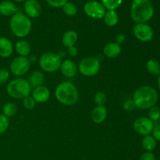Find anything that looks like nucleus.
I'll list each match as a JSON object with an SVG mask.
<instances>
[{"instance_id":"nucleus-1","label":"nucleus","mask_w":160,"mask_h":160,"mask_svg":"<svg viewBox=\"0 0 160 160\" xmlns=\"http://www.w3.org/2000/svg\"><path fill=\"white\" fill-rule=\"evenodd\" d=\"M132 99L136 108L140 109H149L156 105L159 99V95L157 91L153 87L143 85L134 91Z\"/></svg>"},{"instance_id":"nucleus-2","label":"nucleus","mask_w":160,"mask_h":160,"mask_svg":"<svg viewBox=\"0 0 160 160\" xmlns=\"http://www.w3.org/2000/svg\"><path fill=\"white\" fill-rule=\"evenodd\" d=\"M155 9L150 0H133L131 17L136 23H147L154 16Z\"/></svg>"},{"instance_id":"nucleus-3","label":"nucleus","mask_w":160,"mask_h":160,"mask_svg":"<svg viewBox=\"0 0 160 160\" xmlns=\"http://www.w3.org/2000/svg\"><path fill=\"white\" fill-rule=\"evenodd\" d=\"M55 96L59 102L67 106H73L79 99L78 88L70 81L59 83L55 90Z\"/></svg>"},{"instance_id":"nucleus-4","label":"nucleus","mask_w":160,"mask_h":160,"mask_svg":"<svg viewBox=\"0 0 160 160\" xmlns=\"http://www.w3.org/2000/svg\"><path fill=\"white\" fill-rule=\"evenodd\" d=\"M9 28L16 37L23 38L27 37L31 32L32 22L28 16L23 12H18L11 17L9 20Z\"/></svg>"},{"instance_id":"nucleus-5","label":"nucleus","mask_w":160,"mask_h":160,"mask_svg":"<svg viewBox=\"0 0 160 160\" xmlns=\"http://www.w3.org/2000/svg\"><path fill=\"white\" fill-rule=\"evenodd\" d=\"M8 95L16 99H23L31 93V87L28 80L23 78H16L8 84L6 87Z\"/></svg>"},{"instance_id":"nucleus-6","label":"nucleus","mask_w":160,"mask_h":160,"mask_svg":"<svg viewBox=\"0 0 160 160\" xmlns=\"http://www.w3.org/2000/svg\"><path fill=\"white\" fill-rule=\"evenodd\" d=\"M62 58L55 52H45L39 58V66L43 71L54 73L60 69Z\"/></svg>"},{"instance_id":"nucleus-7","label":"nucleus","mask_w":160,"mask_h":160,"mask_svg":"<svg viewBox=\"0 0 160 160\" xmlns=\"http://www.w3.org/2000/svg\"><path fill=\"white\" fill-rule=\"evenodd\" d=\"M101 68L98 59L95 57H85L81 60L78 69L84 77H94L97 75Z\"/></svg>"},{"instance_id":"nucleus-8","label":"nucleus","mask_w":160,"mask_h":160,"mask_svg":"<svg viewBox=\"0 0 160 160\" xmlns=\"http://www.w3.org/2000/svg\"><path fill=\"white\" fill-rule=\"evenodd\" d=\"M31 62L27 57L17 56L14 58L9 65V70L13 75L17 77L26 74L30 70Z\"/></svg>"},{"instance_id":"nucleus-9","label":"nucleus","mask_w":160,"mask_h":160,"mask_svg":"<svg viewBox=\"0 0 160 160\" xmlns=\"http://www.w3.org/2000/svg\"><path fill=\"white\" fill-rule=\"evenodd\" d=\"M133 34L138 40L142 42H150L154 37L152 28L147 23H136L133 28Z\"/></svg>"},{"instance_id":"nucleus-10","label":"nucleus","mask_w":160,"mask_h":160,"mask_svg":"<svg viewBox=\"0 0 160 160\" xmlns=\"http://www.w3.org/2000/svg\"><path fill=\"white\" fill-rule=\"evenodd\" d=\"M84 12L88 17L92 19H102L106 9L101 2L95 0H91L84 4Z\"/></svg>"},{"instance_id":"nucleus-11","label":"nucleus","mask_w":160,"mask_h":160,"mask_svg":"<svg viewBox=\"0 0 160 160\" xmlns=\"http://www.w3.org/2000/svg\"><path fill=\"white\" fill-rule=\"evenodd\" d=\"M154 126V122L146 117H138L133 123L134 131L142 136L150 135L152 133Z\"/></svg>"},{"instance_id":"nucleus-12","label":"nucleus","mask_w":160,"mask_h":160,"mask_svg":"<svg viewBox=\"0 0 160 160\" xmlns=\"http://www.w3.org/2000/svg\"><path fill=\"white\" fill-rule=\"evenodd\" d=\"M23 10L30 19L37 18L42 13V6L37 0H27L24 2Z\"/></svg>"},{"instance_id":"nucleus-13","label":"nucleus","mask_w":160,"mask_h":160,"mask_svg":"<svg viewBox=\"0 0 160 160\" xmlns=\"http://www.w3.org/2000/svg\"><path fill=\"white\" fill-rule=\"evenodd\" d=\"M31 94H32L31 96L36 103H45L50 98V91L48 90V88L44 85L39 86L33 89Z\"/></svg>"},{"instance_id":"nucleus-14","label":"nucleus","mask_w":160,"mask_h":160,"mask_svg":"<svg viewBox=\"0 0 160 160\" xmlns=\"http://www.w3.org/2000/svg\"><path fill=\"white\" fill-rule=\"evenodd\" d=\"M60 70L64 77L67 78H72L76 76L78 72V67L71 59H65L62 61Z\"/></svg>"},{"instance_id":"nucleus-15","label":"nucleus","mask_w":160,"mask_h":160,"mask_svg":"<svg viewBox=\"0 0 160 160\" xmlns=\"http://www.w3.org/2000/svg\"><path fill=\"white\" fill-rule=\"evenodd\" d=\"M107 109L104 106H97L92 109L91 118L94 123L99 124L105 121L107 117Z\"/></svg>"},{"instance_id":"nucleus-16","label":"nucleus","mask_w":160,"mask_h":160,"mask_svg":"<svg viewBox=\"0 0 160 160\" xmlns=\"http://www.w3.org/2000/svg\"><path fill=\"white\" fill-rule=\"evenodd\" d=\"M122 52L121 45L114 42H109L103 48V54L109 59L118 57Z\"/></svg>"},{"instance_id":"nucleus-17","label":"nucleus","mask_w":160,"mask_h":160,"mask_svg":"<svg viewBox=\"0 0 160 160\" xmlns=\"http://www.w3.org/2000/svg\"><path fill=\"white\" fill-rule=\"evenodd\" d=\"M13 52V46L9 38L6 37H0V57L9 58Z\"/></svg>"},{"instance_id":"nucleus-18","label":"nucleus","mask_w":160,"mask_h":160,"mask_svg":"<svg viewBox=\"0 0 160 160\" xmlns=\"http://www.w3.org/2000/svg\"><path fill=\"white\" fill-rule=\"evenodd\" d=\"M18 12V7L12 2L4 0L0 2V13L5 17H12Z\"/></svg>"},{"instance_id":"nucleus-19","label":"nucleus","mask_w":160,"mask_h":160,"mask_svg":"<svg viewBox=\"0 0 160 160\" xmlns=\"http://www.w3.org/2000/svg\"><path fill=\"white\" fill-rule=\"evenodd\" d=\"M78 39V33L73 30H69L67 31L63 34L62 38V45L66 48H70V47L74 46L75 44L77 43Z\"/></svg>"},{"instance_id":"nucleus-20","label":"nucleus","mask_w":160,"mask_h":160,"mask_svg":"<svg viewBox=\"0 0 160 160\" xmlns=\"http://www.w3.org/2000/svg\"><path fill=\"white\" fill-rule=\"evenodd\" d=\"M45 75L42 72L38 71H34L31 73V74L29 76L28 81L31 85V88H35L39 87V86L43 85L45 83Z\"/></svg>"},{"instance_id":"nucleus-21","label":"nucleus","mask_w":160,"mask_h":160,"mask_svg":"<svg viewBox=\"0 0 160 160\" xmlns=\"http://www.w3.org/2000/svg\"><path fill=\"white\" fill-rule=\"evenodd\" d=\"M16 52L20 56L27 57L31 52V47L28 42L25 40H18L14 45Z\"/></svg>"},{"instance_id":"nucleus-22","label":"nucleus","mask_w":160,"mask_h":160,"mask_svg":"<svg viewBox=\"0 0 160 160\" xmlns=\"http://www.w3.org/2000/svg\"><path fill=\"white\" fill-rule=\"evenodd\" d=\"M102 19L106 26L112 28L118 23L119 15L116 10H106Z\"/></svg>"},{"instance_id":"nucleus-23","label":"nucleus","mask_w":160,"mask_h":160,"mask_svg":"<svg viewBox=\"0 0 160 160\" xmlns=\"http://www.w3.org/2000/svg\"><path fill=\"white\" fill-rule=\"evenodd\" d=\"M142 148L145 152H152L157 147V141L150 134V135L144 136L142 142Z\"/></svg>"},{"instance_id":"nucleus-24","label":"nucleus","mask_w":160,"mask_h":160,"mask_svg":"<svg viewBox=\"0 0 160 160\" xmlns=\"http://www.w3.org/2000/svg\"><path fill=\"white\" fill-rule=\"evenodd\" d=\"M146 70L150 74L153 76H159L160 74V62L157 59H150L146 62Z\"/></svg>"},{"instance_id":"nucleus-25","label":"nucleus","mask_w":160,"mask_h":160,"mask_svg":"<svg viewBox=\"0 0 160 160\" xmlns=\"http://www.w3.org/2000/svg\"><path fill=\"white\" fill-rule=\"evenodd\" d=\"M2 112L4 116L6 117L9 118L12 117L17 113V106L14 102H7L6 104L3 105L2 109Z\"/></svg>"},{"instance_id":"nucleus-26","label":"nucleus","mask_w":160,"mask_h":160,"mask_svg":"<svg viewBox=\"0 0 160 160\" xmlns=\"http://www.w3.org/2000/svg\"><path fill=\"white\" fill-rule=\"evenodd\" d=\"M101 3L107 10H116L123 3V0H101Z\"/></svg>"},{"instance_id":"nucleus-27","label":"nucleus","mask_w":160,"mask_h":160,"mask_svg":"<svg viewBox=\"0 0 160 160\" xmlns=\"http://www.w3.org/2000/svg\"><path fill=\"white\" fill-rule=\"evenodd\" d=\"M62 8V12L67 17H73L78 12V7L76 6V5L72 2H67Z\"/></svg>"},{"instance_id":"nucleus-28","label":"nucleus","mask_w":160,"mask_h":160,"mask_svg":"<svg viewBox=\"0 0 160 160\" xmlns=\"http://www.w3.org/2000/svg\"><path fill=\"white\" fill-rule=\"evenodd\" d=\"M148 118L153 122H157L160 120V108L154 106L148 109Z\"/></svg>"},{"instance_id":"nucleus-29","label":"nucleus","mask_w":160,"mask_h":160,"mask_svg":"<svg viewBox=\"0 0 160 160\" xmlns=\"http://www.w3.org/2000/svg\"><path fill=\"white\" fill-rule=\"evenodd\" d=\"M9 127V120L8 117L3 115L2 113L0 114V134H3L8 130Z\"/></svg>"},{"instance_id":"nucleus-30","label":"nucleus","mask_w":160,"mask_h":160,"mask_svg":"<svg viewBox=\"0 0 160 160\" xmlns=\"http://www.w3.org/2000/svg\"><path fill=\"white\" fill-rule=\"evenodd\" d=\"M94 100H95V102L97 106H104L106 102V100H107V97L104 92H98L95 94Z\"/></svg>"},{"instance_id":"nucleus-31","label":"nucleus","mask_w":160,"mask_h":160,"mask_svg":"<svg viewBox=\"0 0 160 160\" xmlns=\"http://www.w3.org/2000/svg\"><path fill=\"white\" fill-rule=\"evenodd\" d=\"M23 106H24L25 109H28V110H31V109H33L34 107H35L36 102L34 101V98H32V96L29 95V96L23 98Z\"/></svg>"},{"instance_id":"nucleus-32","label":"nucleus","mask_w":160,"mask_h":160,"mask_svg":"<svg viewBox=\"0 0 160 160\" xmlns=\"http://www.w3.org/2000/svg\"><path fill=\"white\" fill-rule=\"evenodd\" d=\"M46 2L52 7L60 8L62 7L68 2V0H46Z\"/></svg>"},{"instance_id":"nucleus-33","label":"nucleus","mask_w":160,"mask_h":160,"mask_svg":"<svg viewBox=\"0 0 160 160\" xmlns=\"http://www.w3.org/2000/svg\"><path fill=\"white\" fill-rule=\"evenodd\" d=\"M10 72L6 69H1L0 70V84L6 83L9 79Z\"/></svg>"},{"instance_id":"nucleus-34","label":"nucleus","mask_w":160,"mask_h":160,"mask_svg":"<svg viewBox=\"0 0 160 160\" xmlns=\"http://www.w3.org/2000/svg\"><path fill=\"white\" fill-rule=\"evenodd\" d=\"M123 108L127 111V112H131V111L134 110L136 107L132 98H131V99L126 100V101L123 102Z\"/></svg>"},{"instance_id":"nucleus-35","label":"nucleus","mask_w":160,"mask_h":160,"mask_svg":"<svg viewBox=\"0 0 160 160\" xmlns=\"http://www.w3.org/2000/svg\"><path fill=\"white\" fill-rule=\"evenodd\" d=\"M152 136L156 139L157 142H160V123L159 124L155 125L153 128Z\"/></svg>"},{"instance_id":"nucleus-36","label":"nucleus","mask_w":160,"mask_h":160,"mask_svg":"<svg viewBox=\"0 0 160 160\" xmlns=\"http://www.w3.org/2000/svg\"><path fill=\"white\" fill-rule=\"evenodd\" d=\"M139 160H156V156L151 152H145L141 156Z\"/></svg>"},{"instance_id":"nucleus-37","label":"nucleus","mask_w":160,"mask_h":160,"mask_svg":"<svg viewBox=\"0 0 160 160\" xmlns=\"http://www.w3.org/2000/svg\"><path fill=\"white\" fill-rule=\"evenodd\" d=\"M125 40H126V36L123 33H120V34H117L116 36V43L119 44L120 45H121L122 44L124 43Z\"/></svg>"},{"instance_id":"nucleus-38","label":"nucleus","mask_w":160,"mask_h":160,"mask_svg":"<svg viewBox=\"0 0 160 160\" xmlns=\"http://www.w3.org/2000/svg\"><path fill=\"white\" fill-rule=\"evenodd\" d=\"M67 52H68L69 56L70 57H76L78 54V49L76 46H72L68 48V50H67Z\"/></svg>"},{"instance_id":"nucleus-39","label":"nucleus","mask_w":160,"mask_h":160,"mask_svg":"<svg viewBox=\"0 0 160 160\" xmlns=\"http://www.w3.org/2000/svg\"><path fill=\"white\" fill-rule=\"evenodd\" d=\"M157 84H158V87H159V89L160 91V74L158 76V81H157Z\"/></svg>"},{"instance_id":"nucleus-40","label":"nucleus","mask_w":160,"mask_h":160,"mask_svg":"<svg viewBox=\"0 0 160 160\" xmlns=\"http://www.w3.org/2000/svg\"><path fill=\"white\" fill-rule=\"evenodd\" d=\"M13 1L19 2H25V1H27V0H13Z\"/></svg>"},{"instance_id":"nucleus-41","label":"nucleus","mask_w":160,"mask_h":160,"mask_svg":"<svg viewBox=\"0 0 160 160\" xmlns=\"http://www.w3.org/2000/svg\"><path fill=\"white\" fill-rule=\"evenodd\" d=\"M37 1H38V0H37Z\"/></svg>"}]
</instances>
